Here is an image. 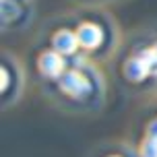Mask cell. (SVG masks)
<instances>
[{
    "mask_svg": "<svg viewBox=\"0 0 157 157\" xmlns=\"http://www.w3.org/2000/svg\"><path fill=\"white\" fill-rule=\"evenodd\" d=\"M143 58H145V62L149 66L151 75H157V50L155 48H153V50H147V52L143 54Z\"/></svg>",
    "mask_w": 157,
    "mask_h": 157,
    "instance_id": "cell-6",
    "label": "cell"
},
{
    "mask_svg": "<svg viewBox=\"0 0 157 157\" xmlns=\"http://www.w3.org/2000/svg\"><path fill=\"white\" fill-rule=\"evenodd\" d=\"M78 46V35L72 31H58L54 35V50L56 52H60V54H72Z\"/></svg>",
    "mask_w": 157,
    "mask_h": 157,
    "instance_id": "cell-4",
    "label": "cell"
},
{
    "mask_svg": "<svg viewBox=\"0 0 157 157\" xmlns=\"http://www.w3.org/2000/svg\"><path fill=\"white\" fill-rule=\"evenodd\" d=\"M15 4H13V2H10V0H4V2H2V13H4V17H6V19H13V13H15Z\"/></svg>",
    "mask_w": 157,
    "mask_h": 157,
    "instance_id": "cell-8",
    "label": "cell"
},
{
    "mask_svg": "<svg viewBox=\"0 0 157 157\" xmlns=\"http://www.w3.org/2000/svg\"><path fill=\"white\" fill-rule=\"evenodd\" d=\"M60 89H62L64 93L72 95V97H78V95H83L89 89V85H87L85 77L81 75V72H66L62 78H60Z\"/></svg>",
    "mask_w": 157,
    "mask_h": 157,
    "instance_id": "cell-1",
    "label": "cell"
},
{
    "mask_svg": "<svg viewBox=\"0 0 157 157\" xmlns=\"http://www.w3.org/2000/svg\"><path fill=\"white\" fill-rule=\"evenodd\" d=\"M143 157H157V139H147L143 145Z\"/></svg>",
    "mask_w": 157,
    "mask_h": 157,
    "instance_id": "cell-7",
    "label": "cell"
},
{
    "mask_svg": "<svg viewBox=\"0 0 157 157\" xmlns=\"http://www.w3.org/2000/svg\"><path fill=\"white\" fill-rule=\"evenodd\" d=\"M149 139H157V120L149 126Z\"/></svg>",
    "mask_w": 157,
    "mask_h": 157,
    "instance_id": "cell-9",
    "label": "cell"
},
{
    "mask_svg": "<svg viewBox=\"0 0 157 157\" xmlns=\"http://www.w3.org/2000/svg\"><path fill=\"white\" fill-rule=\"evenodd\" d=\"M78 44L83 48H97L99 46V41H101V29L93 23H85L78 27Z\"/></svg>",
    "mask_w": 157,
    "mask_h": 157,
    "instance_id": "cell-3",
    "label": "cell"
},
{
    "mask_svg": "<svg viewBox=\"0 0 157 157\" xmlns=\"http://www.w3.org/2000/svg\"><path fill=\"white\" fill-rule=\"evenodd\" d=\"M155 50H157V46H155Z\"/></svg>",
    "mask_w": 157,
    "mask_h": 157,
    "instance_id": "cell-11",
    "label": "cell"
},
{
    "mask_svg": "<svg viewBox=\"0 0 157 157\" xmlns=\"http://www.w3.org/2000/svg\"><path fill=\"white\" fill-rule=\"evenodd\" d=\"M147 75H149V66H147L143 56L132 58V60L126 62V77L130 78V81H143Z\"/></svg>",
    "mask_w": 157,
    "mask_h": 157,
    "instance_id": "cell-5",
    "label": "cell"
},
{
    "mask_svg": "<svg viewBox=\"0 0 157 157\" xmlns=\"http://www.w3.org/2000/svg\"><path fill=\"white\" fill-rule=\"evenodd\" d=\"M0 81H2V83H0L2 87H6V85H8V72H6V71L0 72Z\"/></svg>",
    "mask_w": 157,
    "mask_h": 157,
    "instance_id": "cell-10",
    "label": "cell"
},
{
    "mask_svg": "<svg viewBox=\"0 0 157 157\" xmlns=\"http://www.w3.org/2000/svg\"><path fill=\"white\" fill-rule=\"evenodd\" d=\"M39 68H41V72H44L46 77H58V75L64 71L62 54L56 52V50L41 54V58H39Z\"/></svg>",
    "mask_w": 157,
    "mask_h": 157,
    "instance_id": "cell-2",
    "label": "cell"
}]
</instances>
